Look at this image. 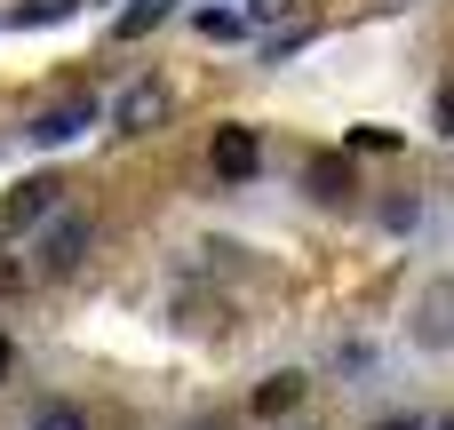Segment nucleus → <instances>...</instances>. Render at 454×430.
<instances>
[{
    "mask_svg": "<svg viewBox=\"0 0 454 430\" xmlns=\"http://www.w3.org/2000/svg\"><path fill=\"white\" fill-rule=\"evenodd\" d=\"M311 184H319L327 199H343V192H351V176H343V160H319V168H311Z\"/></svg>",
    "mask_w": 454,
    "mask_h": 430,
    "instance_id": "1a4fd4ad",
    "label": "nucleus"
},
{
    "mask_svg": "<svg viewBox=\"0 0 454 430\" xmlns=\"http://www.w3.org/2000/svg\"><path fill=\"white\" fill-rule=\"evenodd\" d=\"M80 247H88V223H80V215H56L48 239H40V271H72Z\"/></svg>",
    "mask_w": 454,
    "mask_h": 430,
    "instance_id": "39448f33",
    "label": "nucleus"
},
{
    "mask_svg": "<svg viewBox=\"0 0 454 430\" xmlns=\"http://www.w3.org/2000/svg\"><path fill=\"white\" fill-rule=\"evenodd\" d=\"M72 8H80V0H24L16 16H24V24H56V16H72Z\"/></svg>",
    "mask_w": 454,
    "mask_h": 430,
    "instance_id": "9d476101",
    "label": "nucleus"
},
{
    "mask_svg": "<svg viewBox=\"0 0 454 430\" xmlns=\"http://www.w3.org/2000/svg\"><path fill=\"white\" fill-rule=\"evenodd\" d=\"M375 430H415V423H375Z\"/></svg>",
    "mask_w": 454,
    "mask_h": 430,
    "instance_id": "4468645a",
    "label": "nucleus"
},
{
    "mask_svg": "<svg viewBox=\"0 0 454 430\" xmlns=\"http://www.w3.org/2000/svg\"><path fill=\"white\" fill-rule=\"evenodd\" d=\"M56 192H64L56 176H32V184H16V192H8V231H32V223H48V215H56Z\"/></svg>",
    "mask_w": 454,
    "mask_h": 430,
    "instance_id": "f03ea898",
    "label": "nucleus"
},
{
    "mask_svg": "<svg viewBox=\"0 0 454 430\" xmlns=\"http://www.w3.org/2000/svg\"><path fill=\"white\" fill-rule=\"evenodd\" d=\"M8 367H16V351H8V343H0V375H8Z\"/></svg>",
    "mask_w": 454,
    "mask_h": 430,
    "instance_id": "ddd939ff",
    "label": "nucleus"
},
{
    "mask_svg": "<svg viewBox=\"0 0 454 430\" xmlns=\"http://www.w3.org/2000/svg\"><path fill=\"white\" fill-rule=\"evenodd\" d=\"M88 128H96V104L72 96V104H56V112L32 120V144H72V136H88Z\"/></svg>",
    "mask_w": 454,
    "mask_h": 430,
    "instance_id": "7ed1b4c3",
    "label": "nucleus"
},
{
    "mask_svg": "<svg viewBox=\"0 0 454 430\" xmlns=\"http://www.w3.org/2000/svg\"><path fill=\"white\" fill-rule=\"evenodd\" d=\"M200 32H207V40H239L247 24H239V16H223V8H207V16H200Z\"/></svg>",
    "mask_w": 454,
    "mask_h": 430,
    "instance_id": "9b49d317",
    "label": "nucleus"
},
{
    "mask_svg": "<svg viewBox=\"0 0 454 430\" xmlns=\"http://www.w3.org/2000/svg\"><path fill=\"white\" fill-rule=\"evenodd\" d=\"M168 8H176V0H128V8H120V40H144Z\"/></svg>",
    "mask_w": 454,
    "mask_h": 430,
    "instance_id": "0eeeda50",
    "label": "nucleus"
},
{
    "mask_svg": "<svg viewBox=\"0 0 454 430\" xmlns=\"http://www.w3.org/2000/svg\"><path fill=\"white\" fill-rule=\"evenodd\" d=\"M32 430H88V415H80V407H64V399H56V407H40V415H32Z\"/></svg>",
    "mask_w": 454,
    "mask_h": 430,
    "instance_id": "6e6552de",
    "label": "nucleus"
},
{
    "mask_svg": "<svg viewBox=\"0 0 454 430\" xmlns=\"http://www.w3.org/2000/svg\"><path fill=\"white\" fill-rule=\"evenodd\" d=\"M439 136H454V80L439 88Z\"/></svg>",
    "mask_w": 454,
    "mask_h": 430,
    "instance_id": "f8f14e48",
    "label": "nucleus"
},
{
    "mask_svg": "<svg viewBox=\"0 0 454 430\" xmlns=\"http://www.w3.org/2000/svg\"><path fill=\"white\" fill-rule=\"evenodd\" d=\"M112 120L128 128V136H144V128H160L168 120V80H136L120 104H112Z\"/></svg>",
    "mask_w": 454,
    "mask_h": 430,
    "instance_id": "f257e3e1",
    "label": "nucleus"
},
{
    "mask_svg": "<svg viewBox=\"0 0 454 430\" xmlns=\"http://www.w3.org/2000/svg\"><path fill=\"white\" fill-rule=\"evenodd\" d=\"M255 160H263V152H255V128H223V136H215V176H223V184H247Z\"/></svg>",
    "mask_w": 454,
    "mask_h": 430,
    "instance_id": "20e7f679",
    "label": "nucleus"
},
{
    "mask_svg": "<svg viewBox=\"0 0 454 430\" xmlns=\"http://www.w3.org/2000/svg\"><path fill=\"white\" fill-rule=\"evenodd\" d=\"M295 399H303V375H271V383L255 391V415H287Z\"/></svg>",
    "mask_w": 454,
    "mask_h": 430,
    "instance_id": "423d86ee",
    "label": "nucleus"
},
{
    "mask_svg": "<svg viewBox=\"0 0 454 430\" xmlns=\"http://www.w3.org/2000/svg\"><path fill=\"white\" fill-rule=\"evenodd\" d=\"M439 430H454V415H447V423H439Z\"/></svg>",
    "mask_w": 454,
    "mask_h": 430,
    "instance_id": "2eb2a0df",
    "label": "nucleus"
}]
</instances>
